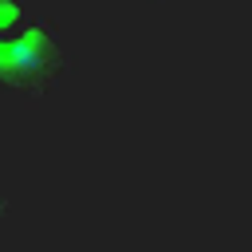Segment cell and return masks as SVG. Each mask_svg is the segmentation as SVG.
<instances>
[{"label":"cell","instance_id":"cell-1","mask_svg":"<svg viewBox=\"0 0 252 252\" xmlns=\"http://www.w3.org/2000/svg\"><path fill=\"white\" fill-rule=\"evenodd\" d=\"M63 67L55 32L20 0H0V87L39 91L51 87Z\"/></svg>","mask_w":252,"mask_h":252}]
</instances>
